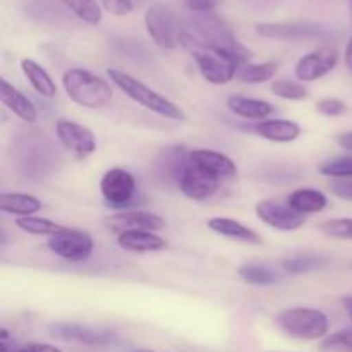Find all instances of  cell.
Returning a JSON list of instances; mask_svg holds the SVG:
<instances>
[{"label": "cell", "mask_w": 352, "mask_h": 352, "mask_svg": "<svg viewBox=\"0 0 352 352\" xmlns=\"http://www.w3.org/2000/svg\"><path fill=\"white\" fill-rule=\"evenodd\" d=\"M189 34L195 36L199 43L213 48V50L223 52L232 57L239 58L243 64H248L253 57L250 50L241 43L229 28V24L213 12H192L189 17Z\"/></svg>", "instance_id": "obj_1"}, {"label": "cell", "mask_w": 352, "mask_h": 352, "mask_svg": "<svg viewBox=\"0 0 352 352\" xmlns=\"http://www.w3.org/2000/svg\"><path fill=\"white\" fill-rule=\"evenodd\" d=\"M181 45L191 54L196 65H198L199 74H201V78L205 79V81H208L210 85H227V82H230L236 78L237 71L244 65L239 58L232 57V55L213 50V48L199 43V41L196 40L195 36H191L188 31H182Z\"/></svg>", "instance_id": "obj_2"}, {"label": "cell", "mask_w": 352, "mask_h": 352, "mask_svg": "<svg viewBox=\"0 0 352 352\" xmlns=\"http://www.w3.org/2000/svg\"><path fill=\"white\" fill-rule=\"evenodd\" d=\"M110 81L124 93V95L129 96L133 102L140 103L141 107H144L150 112L157 113V116L165 117V119L177 120V122H184L186 113L182 112V109L179 105H175L172 100H168L167 96L160 95L158 91L151 89L150 86L144 85L143 81L136 79L134 76L127 74V72L120 71V69L110 67L107 71Z\"/></svg>", "instance_id": "obj_3"}, {"label": "cell", "mask_w": 352, "mask_h": 352, "mask_svg": "<svg viewBox=\"0 0 352 352\" xmlns=\"http://www.w3.org/2000/svg\"><path fill=\"white\" fill-rule=\"evenodd\" d=\"M64 91L76 105L88 110L103 109L112 102V86L100 76L86 71V69H69L62 76Z\"/></svg>", "instance_id": "obj_4"}, {"label": "cell", "mask_w": 352, "mask_h": 352, "mask_svg": "<svg viewBox=\"0 0 352 352\" xmlns=\"http://www.w3.org/2000/svg\"><path fill=\"white\" fill-rule=\"evenodd\" d=\"M277 325L282 332L294 339L318 340L329 333L330 320L322 309L315 308H289L277 315Z\"/></svg>", "instance_id": "obj_5"}, {"label": "cell", "mask_w": 352, "mask_h": 352, "mask_svg": "<svg viewBox=\"0 0 352 352\" xmlns=\"http://www.w3.org/2000/svg\"><path fill=\"white\" fill-rule=\"evenodd\" d=\"M220 182L222 179L210 174L206 168L191 160L189 155H186V158L181 160L177 170V184L186 198L192 199V201H205L219 191Z\"/></svg>", "instance_id": "obj_6"}, {"label": "cell", "mask_w": 352, "mask_h": 352, "mask_svg": "<svg viewBox=\"0 0 352 352\" xmlns=\"http://www.w3.org/2000/svg\"><path fill=\"white\" fill-rule=\"evenodd\" d=\"M48 250L69 263H82L93 254V237L86 230L62 227L57 234L48 237Z\"/></svg>", "instance_id": "obj_7"}, {"label": "cell", "mask_w": 352, "mask_h": 352, "mask_svg": "<svg viewBox=\"0 0 352 352\" xmlns=\"http://www.w3.org/2000/svg\"><path fill=\"white\" fill-rule=\"evenodd\" d=\"M144 26L148 34L158 47L174 50L181 43L182 30L179 28L174 14L164 6H153L144 14Z\"/></svg>", "instance_id": "obj_8"}, {"label": "cell", "mask_w": 352, "mask_h": 352, "mask_svg": "<svg viewBox=\"0 0 352 352\" xmlns=\"http://www.w3.org/2000/svg\"><path fill=\"white\" fill-rule=\"evenodd\" d=\"M57 140L69 153L78 160H85L96 150V138L82 124L71 119H58L55 122Z\"/></svg>", "instance_id": "obj_9"}, {"label": "cell", "mask_w": 352, "mask_h": 352, "mask_svg": "<svg viewBox=\"0 0 352 352\" xmlns=\"http://www.w3.org/2000/svg\"><path fill=\"white\" fill-rule=\"evenodd\" d=\"M254 212L261 222L267 223L272 229L282 230V232H292V230L301 229L306 222V215L296 212L289 205L287 199L285 201L278 198L263 199V201L258 203Z\"/></svg>", "instance_id": "obj_10"}, {"label": "cell", "mask_w": 352, "mask_h": 352, "mask_svg": "<svg viewBox=\"0 0 352 352\" xmlns=\"http://www.w3.org/2000/svg\"><path fill=\"white\" fill-rule=\"evenodd\" d=\"M100 191L109 206L124 210L133 203L136 195V179L129 170L120 167L110 168L100 181Z\"/></svg>", "instance_id": "obj_11"}, {"label": "cell", "mask_w": 352, "mask_h": 352, "mask_svg": "<svg viewBox=\"0 0 352 352\" xmlns=\"http://www.w3.org/2000/svg\"><path fill=\"white\" fill-rule=\"evenodd\" d=\"M105 227L110 232L120 234L133 232V230H148V232H158L165 229V220L153 212L144 210H122V212L110 215L105 219Z\"/></svg>", "instance_id": "obj_12"}, {"label": "cell", "mask_w": 352, "mask_h": 352, "mask_svg": "<svg viewBox=\"0 0 352 352\" xmlns=\"http://www.w3.org/2000/svg\"><path fill=\"white\" fill-rule=\"evenodd\" d=\"M337 62H339V54L333 48L325 47L309 52L296 64V78L306 82L318 81L336 69Z\"/></svg>", "instance_id": "obj_13"}, {"label": "cell", "mask_w": 352, "mask_h": 352, "mask_svg": "<svg viewBox=\"0 0 352 352\" xmlns=\"http://www.w3.org/2000/svg\"><path fill=\"white\" fill-rule=\"evenodd\" d=\"M258 34L270 40H306L323 33L322 26L308 21H291V23H263L256 26Z\"/></svg>", "instance_id": "obj_14"}, {"label": "cell", "mask_w": 352, "mask_h": 352, "mask_svg": "<svg viewBox=\"0 0 352 352\" xmlns=\"http://www.w3.org/2000/svg\"><path fill=\"white\" fill-rule=\"evenodd\" d=\"M50 333L57 339L86 344V346H105L113 339V333L110 330L93 329V327L79 325V323H55L50 327Z\"/></svg>", "instance_id": "obj_15"}, {"label": "cell", "mask_w": 352, "mask_h": 352, "mask_svg": "<svg viewBox=\"0 0 352 352\" xmlns=\"http://www.w3.org/2000/svg\"><path fill=\"white\" fill-rule=\"evenodd\" d=\"M0 100L14 116L24 122L34 124L38 120V110L34 103L7 79H0Z\"/></svg>", "instance_id": "obj_16"}, {"label": "cell", "mask_w": 352, "mask_h": 352, "mask_svg": "<svg viewBox=\"0 0 352 352\" xmlns=\"http://www.w3.org/2000/svg\"><path fill=\"white\" fill-rule=\"evenodd\" d=\"M189 158L196 164L201 165L203 168L213 174L219 179H232L237 175V165L232 158L220 153L215 150H206V148H198V150L189 151Z\"/></svg>", "instance_id": "obj_17"}, {"label": "cell", "mask_w": 352, "mask_h": 352, "mask_svg": "<svg viewBox=\"0 0 352 352\" xmlns=\"http://www.w3.org/2000/svg\"><path fill=\"white\" fill-rule=\"evenodd\" d=\"M254 134L274 143H292L301 136V126L287 119L260 120L251 127Z\"/></svg>", "instance_id": "obj_18"}, {"label": "cell", "mask_w": 352, "mask_h": 352, "mask_svg": "<svg viewBox=\"0 0 352 352\" xmlns=\"http://www.w3.org/2000/svg\"><path fill=\"white\" fill-rule=\"evenodd\" d=\"M117 244L120 250L131 251V253H155V251H164L168 246L167 239L148 230L120 234L117 236Z\"/></svg>", "instance_id": "obj_19"}, {"label": "cell", "mask_w": 352, "mask_h": 352, "mask_svg": "<svg viewBox=\"0 0 352 352\" xmlns=\"http://www.w3.org/2000/svg\"><path fill=\"white\" fill-rule=\"evenodd\" d=\"M208 229L219 234V236L227 237V239L241 241V243L246 244L263 243V237L256 230H253L248 226H243L241 222L229 219V217H213V219L208 220Z\"/></svg>", "instance_id": "obj_20"}, {"label": "cell", "mask_w": 352, "mask_h": 352, "mask_svg": "<svg viewBox=\"0 0 352 352\" xmlns=\"http://www.w3.org/2000/svg\"><path fill=\"white\" fill-rule=\"evenodd\" d=\"M226 105L234 116L248 120H267L274 113V105L265 100L248 98V96L232 95L226 100Z\"/></svg>", "instance_id": "obj_21"}, {"label": "cell", "mask_w": 352, "mask_h": 352, "mask_svg": "<svg viewBox=\"0 0 352 352\" xmlns=\"http://www.w3.org/2000/svg\"><path fill=\"white\" fill-rule=\"evenodd\" d=\"M287 203L299 212L301 215H311V213H320L329 206L325 192L318 191L313 188H301L296 189L289 195Z\"/></svg>", "instance_id": "obj_22"}, {"label": "cell", "mask_w": 352, "mask_h": 352, "mask_svg": "<svg viewBox=\"0 0 352 352\" xmlns=\"http://www.w3.org/2000/svg\"><path fill=\"white\" fill-rule=\"evenodd\" d=\"M21 71H23L24 78L30 81L31 88L38 95L45 96V98H54L57 95V85L52 79V76L38 62L31 60V58H23L21 60Z\"/></svg>", "instance_id": "obj_23"}, {"label": "cell", "mask_w": 352, "mask_h": 352, "mask_svg": "<svg viewBox=\"0 0 352 352\" xmlns=\"http://www.w3.org/2000/svg\"><path fill=\"white\" fill-rule=\"evenodd\" d=\"M41 201L24 192H2L0 195V210L3 213L17 217H31L41 210Z\"/></svg>", "instance_id": "obj_24"}, {"label": "cell", "mask_w": 352, "mask_h": 352, "mask_svg": "<svg viewBox=\"0 0 352 352\" xmlns=\"http://www.w3.org/2000/svg\"><path fill=\"white\" fill-rule=\"evenodd\" d=\"M277 71L278 65L272 60L261 62V64L248 62L237 71L236 79H239L241 82H246V85H261V82H267L272 78H275Z\"/></svg>", "instance_id": "obj_25"}, {"label": "cell", "mask_w": 352, "mask_h": 352, "mask_svg": "<svg viewBox=\"0 0 352 352\" xmlns=\"http://www.w3.org/2000/svg\"><path fill=\"white\" fill-rule=\"evenodd\" d=\"M237 274H239V277L243 278L246 284L261 285V287L274 285L280 280L277 272L268 268L267 265H260V263H243L239 268H237Z\"/></svg>", "instance_id": "obj_26"}, {"label": "cell", "mask_w": 352, "mask_h": 352, "mask_svg": "<svg viewBox=\"0 0 352 352\" xmlns=\"http://www.w3.org/2000/svg\"><path fill=\"white\" fill-rule=\"evenodd\" d=\"M62 3L69 10H72V14L76 17H79L82 23L96 26L102 21L103 12L98 0H62Z\"/></svg>", "instance_id": "obj_27"}, {"label": "cell", "mask_w": 352, "mask_h": 352, "mask_svg": "<svg viewBox=\"0 0 352 352\" xmlns=\"http://www.w3.org/2000/svg\"><path fill=\"white\" fill-rule=\"evenodd\" d=\"M17 229H21L23 232L31 234V236H54L64 226H58V223L52 222L48 219H41V217H19L16 219Z\"/></svg>", "instance_id": "obj_28"}, {"label": "cell", "mask_w": 352, "mask_h": 352, "mask_svg": "<svg viewBox=\"0 0 352 352\" xmlns=\"http://www.w3.org/2000/svg\"><path fill=\"white\" fill-rule=\"evenodd\" d=\"M325 265V260L318 256H309V254H299V256L287 258L282 261V268L291 275H302L309 272H316Z\"/></svg>", "instance_id": "obj_29"}, {"label": "cell", "mask_w": 352, "mask_h": 352, "mask_svg": "<svg viewBox=\"0 0 352 352\" xmlns=\"http://www.w3.org/2000/svg\"><path fill=\"white\" fill-rule=\"evenodd\" d=\"M272 93L282 100H292V102H299V100L308 98L309 91L302 82L291 81V79H277L272 82L270 86Z\"/></svg>", "instance_id": "obj_30"}, {"label": "cell", "mask_w": 352, "mask_h": 352, "mask_svg": "<svg viewBox=\"0 0 352 352\" xmlns=\"http://www.w3.org/2000/svg\"><path fill=\"white\" fill-rule=\"evenodd\" d=\"M320 174L333 179H352V155H342L320 165Z\"/></svg>", "instance_id": "obj_31"}, {"label": "cell", "mask_w": 352, "mask_h": 352, "mask_svg": "<svg viewBox=\"0 0 352 352\" xmlns=\"http://www.w3.org/2000/svg\"><path fill=\"white\" fill-rule=\"evenodd\" d=\"M320 232L332 239L352 241V219H332L325 220L318 226Z\"/></svg>", "instance_id": "obj_32"}, {"label": "cell", "mask_w": 352, "mask_h": 352, "mask_svg": "<svg viewBox=\"0 0 352 352\" xmlns=\"http://www.w3.org/2000/svg\"><path fill=\"white\" fill-rule=\"evenodd\" d=\"M320 352H352V330H339L325 337L320 344Z\"/></svg>", "instance_id": "obj_33"}, {"label": "cell", "mask_w": 352, "mask_h": 352, "mask_svg": "<svg viewBox=\"0 0 352 352\" xmlns=\"http://www.w3.org/2000/svg\"><path fill=\"white\" fill-rule=\"evenodd\" d=\"M143 2L144 0H100V6L112 16L122 17L140 9Z\"/></svg>", "instance_id": "obj_34"}, {"label": "cell", "mask_w": 352, "mask_h": 352, "mask_svg": "<svg viewBox=\"0 0 352 352\" xmlns=\"http://www.w3.org/2000/svg\"><path fill=\"white\" fill-rule=\"evenodd\" d=\"M316 110L325 117H339L347 112V105L339 98H323L316 103Z\"/></svg>", "instance_id": "obj_35"}, {"label": "cell", "mask_w": 352, "mask_h": 352, "mask_svg": "<svg viewBox=\"0 0 352 352\" xmlns=\"http://www.w3.org/2000/svg\"><path fill=\"white\" fill-rule=\"evenodd\" d=\"M329 191L337 198L352 201V179H336L329 184Z\"/></svg>", "instance_id": "obj_36"}, {"label": "cell", "mask_w": 352, "mask_h": 352, "mask_svg": "<svg viewBox=\"0 0 352 352\" xmlns=\"http://www.w3.org/2000/svg\"><path fill=\"white\" fill-rule=\"evenodd\" d=\"M219 0H186L191 12H213Z\"/></svg>", "instance_id": "obj_37"}, {"label": "cell", "mask_w": 352, "mask_h": 352, "mask_svg": "<svg viewBox=\"0 0 352 352\" xmlns=\"http://www.w3.org/2000/svg\"><path fill=\"white\" fill-rule=\"evenodd\" d=\"M7 352H62L58 347L50 346V344H28V346L19 347V349L7 351Z\"/></svg>", "instance_id": "obj_38"}, {"label": "cell", "mask_w": 352, "mask_h": 352, "mask_svg": "<svg viewBox=\"0 0 352 352\" xmlns=\"http://www.w3.org/2000/svg\"><path fill=\"white\" fill-rule=\"evenodd\" d=\"M337 141H339V144L344 148V150L352 151V131L340 134V136L337 138Z\"/></svg>", "instance_id": "obj_39"}, {"label": "cell", "mask_w": 352, "mask_h": 352, "mask_svg": "<svg viewBox=\"0 0 352 352\" xmlns=\"http://www.w3.org/2000/svg\"><path fill=\"white\" fill-rule=\"evenodd\" d=\"M351 9H352V0H351ZM344 60H346V65L352 71V36L346 47V55H344Z\"/></svg>", "instance_id": "obj_40"}, {"label": "cell", "mask_w": 352, "mask_h": 352, "mask_svg": "<svg viewBox=\"0 0 352 352\" xmlns=\"http://www.w3.org/2000/svg\"><path fill=\"white\" fill-rule=\"evenodd\" d=\"M342 305L344 308H346V311L349 313L351 320H352V294L351 296H344L342 298Z\"/></svg>", "instance_id": "obj_41"}, {"label": "cell", "mask_w": 352, "mask_h": 352, "mask_svg": "<svg viewBox=\"0 0 352 352\" xmlns=\"http://www.w3.org/2000/svg\"><path fill=\"white\" fill-rule=\"evenodd\" d=\"M136 352H153V351H150V349H140V351H136Z\"/></svg>", "instance_id": "obj_42"}]
</instances>
